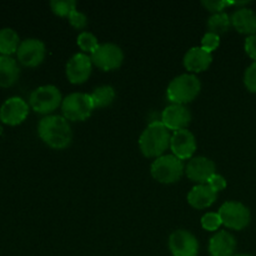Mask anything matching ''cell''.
<instances>
[{
    "label": "cell",
    "mask_w": 256,
    "mask_h": 256,
    "mask_svg": "<svg viewBox=\"0 0 256 256\" xmlns=\"http://www.w3.org/2000/svg\"><path fill=\"white\" fill-rule=\"evenodd\" d=\"M249 2H229V0H204L202 4L212 12H222V10L226 6L232 5H245Z\"/></svg>",
    "instance_id": "obj_26"
},
{
    "label": "cell",
    "mask_w": 256,
    "mask_h": 256,
    "mask_svg": "<svg viewBox=\"0 0 256 256\" xmlns=\"http://www.w3.org/2000/svg\"><path fill=\"white\" fill-rule=\"evenodd\" d=\"M232 25L242 34L255 35L256 34V12L248 8H240L232 12Z\"/></svg>",
    "instance_id": "obj_19"
},
{
    "label": "cell",
    "mask_w": 256,
    "mask_h": 256,
    "mask_svg": "<svg viewBox=\"0 0 256 256\" xmlns=\"http://www.w3.org/2000/svg\"><path fill=\"white\" fill-rule=\"evenodd\" d=\"M244 82L248 90L252 92H256V62H252L244 74Z\"/></svg>",
    "instance_id": "obj_29"
},
{
    "label": "cell",
    "mask_w": 256,
    "mask_h": 256,
    "mask_svg": "<svg viewBox=\"0 0 256 256\" xmlns=\"http://www.w3.org/2000/svg\"><path fill=\"white\" fill-rule=\"evenodd\" d=\"M218 214L222 219V224L232 230L245 229L252 220L249 208L239 202H224Z\"/></svg>",
    "instance_id": "obj_7"
},
{
    "label": "cell",
    "mask_w": 256,
    "mask_h": 256,
    "mask_svg": "<svg viewBox=\"0 0 256 256\" xmlns=\"http://www.w3.org/2000/svg\"><path fill=\"white\" fill-rule=\"evenodd\" d=\"M206 184L209 185L215 192H219L226 188V180H225V178L222 176V175H219L215 172V174L210 178L209 182H208Z\"/></svg>",
    "instance_id": "obj_31"
},
{
    "label": "cell",
    "mask_w": 256,
    "mask_h": 256,
    "mask_svg": "<svg viewBox=\"0 0 256 256\" xmlns=\"http://www.w3.org/2000/svg\"><path fill=\"white\" fill-rule=\"evenodd\" d=\"M169 249L172 256H198L199 242L192 232L179 229L169 236Z\"/></svg>",
    "instance_id": "obj_9"
},
{
    "label": "cell",
    "mask_w": 256,
    "mask_h": 256,
    "mask_svg": "<svg viewBox=\"0 0 256 256\" xmlns=\"http://www.w3.org/2000/svg\"><path fill=\"white\" fill-rule=\"evenodd\" d=\"M152 178L162 184H172L182 179L184 174L182 160L175 155H162L156 158L150 169Z\"/></svg>",
    "instance_id": "obj_4"
},
{
    "label": "cell",
    "mask_w": 256,
    "mask_h": 256,
    "mask_svg": "<svg viewBox=\"0 0 256 256\" xmlns=\"http://www.w3.org/2000/svg\"><path fill=\"white\" fill-rule=\"evenodd\" d=\"M78 45H79L80 49L82 52H89L90 54L95 52L99 46V42H98L96 36L94 34L89 32H82L78 35V39H76Z\"/></svg>",
    "instance_id": "obj_25"
},
{
    "label": "cell",
    "mask_w": 256,
    "mask_h": 256,
    "mask_svg": "<svg viewBox=\"0 0 256 256\" xmlns=\"http://www.w3.org/2000/svg\"><path fill=\"white\" fill-rule=\"evenodd\" d=\"M94 104L95 109H100V108H106L114 102L115 99V90L114 88L110 85H102V86L95 88L94 92L90 94Z\"/></svg>",
    "instance_id": "obj_22"
},
{
    "label": "cell",
    "mask_w": 256,
    "mask_h": 256,
    "mask_svg": "<svg viewBox=\"0 0 256 256\" xmlns=\"http://www.w3.org/2000/svg\"><path fill=\"white\" fill-rule=\"evenodd\" d=\"M202 90V82L195 75L182 74L174 78L166 90L168 100L172 104L184 105L192 102Z\"/></svg>",
    "instance_id": "obj_3"
},
{
    "label": "cell",
    "mask_w": 256,
    "mask_h": 256,
    "mask_svg": "<svg viewBox=\"0 0 256 256\" xmlns=\"http://www.w3.org/2000/svg\"><path fill=\"white\" fill-rule=\"evenodd\" d=\"M20 70L12 56L0 55V86L9 88L16 82Z\"/></svg>",
    "instance_id": "obj_20"
},
{
    "label": "cell",
    "mask_w": 256,
    "mask_h": 256,
    "mask_svg": "<svg viewBox=\"0 0 256 256\" xmlns=\"http://www.w3.org/2000/svg\"><path fill=\"white\" fill-rule=\"evenodd\" d=\"M19 35L15 30L10 28H4L0 30V54L9 56L12 52H18L19 48Z\"/></svg>",
    "instance_id": "obj_21"
},
{
    "label": "cell",
    "mask_w": 256,
    "mask_h": 256,
    "mask_svg": "<svg viewBox=\"0 0 256 256\" xmlns=\"http://www.w3.org/2000/svg\"><path fill=\"white\" fill-rule=\"evenodd\" d=\"M185 172L192 182L206 184L210 178L215 174V164L209 158L195 156L189 160Z\"/></svg>",
    "instance_id": "obj_15"
},
{
    "label": "cell",
    "mask_w": 256,
    "mask_h": 256,
    "mask_svg": "<svg viewBox=\"0 0 256 256\" xmlns=\"http://www.w3.org/2000/svg\"><path fill=\"white\" fill-rule=\"evenodd\" d=\"M29 114V105L19 96L9 98L0 106V120L8 125L22 124Z\"/></svg>",
    "instance_id": "obj_10"
},
{
    "label": "cell",
    "mask_w": 256,
    "mask_h": 256,
    "mask_svg": "<svg viewBox=\"0 0 256 256\" xmlns=\"http://www.w3.org/2000/svg\"><path fill=\"white\" fill-rule=\"evenodd\" d=\"M236 240L230 232L222 230L209 242V252L212 256H234Z\"/></svg>",
    "instance_id": "obj_17"
},
{
    "label": "cell",
    "mask_w": 256,
    "mask_h": 256,
    "mask_svg": "<svg viewBox=\"0 0 256 256\" xmlns=\"http://www.w3.org/2000/svg\"><path fill=\"white\" fill-rule=\"evenodd\" d=\"M220 225L222 224L218 212H206L202 218V226L208 232H215V230L219 229Z\"/></svg>",
    "instance_id": "obj_27"
},
{
    "label": "cell",
    "mask_w": 256,
    "mask_h": 256,
    "mask_svg": "<svg viewBox=\"0 0 256 256\" xmlns=\"http://www.w3.org/2000/svg\"><path fill=\"white\" fill-rule=\"evenodd\" d=\"M92 58L84 52H78L66 64V76L72 84H82L92 74Z\"/></svg>",
    "instance_id": "obj_12"
},
{
    "label": "cell",
    "mask_w": 256,
    "mask_h": 256,
    "mask_svg": "<svg viewBox=\"0 0 256 256\" xmlns=\"http://www.w3.org/2000/svg\"><path fill=\"white\" fill-rule=\"evenodd\" d=\"M16 54L24 66H38L45 58V45L39 39H25L20 42Z\"/></svg>",
    "instance_id": "obj_11"
},
{
    "label": "cell",
    "mask_w": 256,
    "mask_h": 256,
    "mask_svg": "<svg viewBox=\"0 0 256 256\" xmlns=\"http://www.w3.org/2000/svg\"><path fill=\"white\" fill-rule=\"evenodd\" d=\"M230 25H232V20H230L229 15L226 12H215L212 16L208 19V28H209L210 32L214 34H224L229 30Z\"/></svg>",
    "instance_id": "obj_23"
},
{
    "label": "cell",
    "mask_w": 256,
    "mask_h": 256,
    "mask_svg": "<svg viewBox=\"0 0 256 256\" xmlns=\"http://www.w3.org/2000/svg\"><path fill=\"white\" fill-rule=\"evenodd\" d=\"M90 58H92V64H95L104 72H109V70H114L122 66V62H124V52H122V48L118 46L116 44L105 42V44H100Z\"/></svg>",
    "instance_id": "obj_8"
},
{
    "label": "cell",
    "mask_w": 256,
    "mask_h": 256,
    "mask_svg": "<svg viewBox=\"0 0 256 256\" xmlns=\"http://www.w3.org/2000/svg\"><path fill=\"white\" fill-rule=\"evenodd\" d=\"M212 55L202 46H194L186 52L184 56V66L192 72H205L212 65Z\"/></svg>",
    "instance_id": "obj_16"
},
{
    "label": "cell",
    "mask_w": 256,
    "mask_h": 256,
    "mask_svg": "<svg viewBox=\"0 0 256 256\" xmlns=\"http://www.w3.org/2000/svg\"><path fill=\"white\" fill-rule=\"evenodd\" d=\"M218 198L215 192L208 184H199L192 188L188 194V202L195 209H206L212 206Z\"/></svg>",
    "instance_id": "obj_18"
},
{
    "label": "cell",
    "mask_w": 256,
    "mask_h": 256,
    "mask_svg": "<svg viewBox=\"0 0 256 256\" xmlns=\"http://www.w3.org/2000/svg\"><path fill=\"white\" fill-rule=\"evenodd\" d=\"M69 22L76 29H84L88 25V18L84 12H79V10H74V12H70L69 16Z\"/></svg>",
    "instance_id": "obj_30"
},
{
    "label": "cell",
    "mask_w": 256,
    "mask_h": 256,
    "mask_svg": "<svg viewBox=\"0 0 256 256\" xmlns=\"http://www.w3.org/2000/svg\"><path fill=\"white\" fill-rule=\"evenodd\" d=\"M170 149L172 155L179 158L180 160L192 159L196 150V140L194 134L188 129L174 132L170 140Z\"/></svg>",
    "instance_id": "obj_13"
},
{
    "label": "cell",
    "mask_w": 256,
    "mask_h": 256,
    "mask_svg": "<svg viewBox=\"0 0 256 256\" xmlns=\"http://www.w3.org/2000/svg\"><path fill=\"white\" fill-rule=\"evenodd\" d=\"M245 52L252 60L256 62V34L246 38V40H245Z\"/></svg>",
    "instance_id": "obj_32"
},
{
    "label": "cell",
    "mask_w": 256,
    "mask_h": 256,
    "mask_svg": "<svg viewBox=\"0 0 256 256\" xmlns=\"http://www.w3.org/2000/svg\"><path fill=\"white\" fill-rule=\"evenodd\" d=\"M62 102V92L54 85H42L30 94L29 104L39 114H50Z\"/></svg>",
    "instance_id": "obj_6"
},
{
    "label": "cell",
    "mask_w": 256,
    "mask_h": 256,
    "mask_svg": "<svg viewBox=\"0 0 256 256\" xmlns=\"http://www.w3.org/2000/svg\"><path fill=\"white\" fill-rule=\"evenodd\" d=\"M220 45V35L214 34V32H208L206 34L202 36V48L205 49L206 52H212L215 49H218V46Z\"/></svg>",
    "instance_id": "obj_28"
},
{
    "label": "cell",
    "mask_w": 256,
    "mask_h": 256,
    "mask_svg": "<svg viewBox=\"0 0 256 256\" xmlns=\"http://www.w3.org/2000/svg\"><path fill=\"white\" fill-rule=\"evenodd\" d=\"M40 139L52 149H65L72 140V132L69 122L60 115H48L38 125Z\"/></svg>",
    "instance_id": "obj_1"
},
{
    "label": "cell",
    "mask_w": 256,
    "mask_h": 256,
    "mask_svg": "<svg viewBox=\"0 0 256 256\" xmlns=\"http://www.w3.org/2000/svg\"><path fill=\"white\" fill-rule=\"evenodd\" d=\"M169 130L162 122H152L145 128L139 138V146L146 158H159L170 146Z\"/></svg>",
    "instance_id": "obj_2"
},
{
    "label": "cell",
    "mask_w": 256,
    "mask_h": 256,
    "mask_svg": "<svg viewBox=\"0 0 256 256\" xmlns=\"http://www.w3.org/2000/svg\"><path fill=\"white\" fill-rule=\"evenodd\" d=\"M50 8L52 12L59 16H69L70 12L76 10V2L75 0H52Z\"/></svg>",
    "instance_id": "obj_24"
},
{
    "label": "cell",
    "mask_w": 256,
    "mask_h": 256,
    "mask_svg": "<svg viewBox=\"0 0 256 256\" xmlns=\"http://www.w3.org/2000/svg\"><path fill=\"white\" fill-rule=\"evenodd\" d=\"M234 256H252V255H248V254H238V255H234Z\"/></svg>",
    "instance_id": "obj_33"
},
{
    "label": "cell",
    "mask_w": 256,
    "mask_h": 256,
    "mask_svg": "<svg viewBox=\"0 0 256 256\" xmlns=\"http://www.w3.org/2000/svg\"><path fill=\"white\" fill-rule=\"evenodd\" d=\"M94 109L90 94H84V92H72L62 99V102L64 118L72 122H84L92 115Z\"/></svg>",
    "instance_id": "obj_5"
},
{
    "label": "cell",
    "mask_w": 256,
    "mask_h": 256,
    "mask_svg": "<svg viewBox=\"0 0 256 256\" xmlns=\"http://www.w3.org/2000/svg\"><path fill=\"white\" fill-rule=\"evenodd\" d=\"M192 120V114L189 109L185 105L172 104L166 106L162 112V122L166 126L168 130H178L186 129Z\"/></svg>",
    "instance_id": "obj_14"
}]
</instances>
